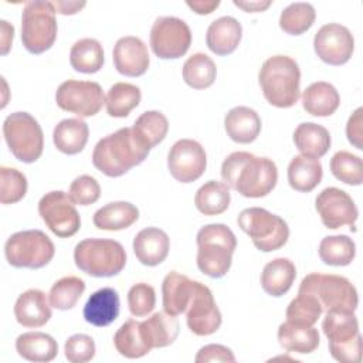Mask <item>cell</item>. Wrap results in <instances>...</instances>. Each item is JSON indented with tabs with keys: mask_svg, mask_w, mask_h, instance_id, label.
I'll return each instance as SVG.
<instances>
[{
	"mask_svg": "<svg viewBox=\"0 0 363 363\" xmlns=\"http://www.w3.org/2000/svg\"><path fill=\"white\" fill-rule=\"evenodd\" d=\"M55 11L60 13V14H64V16H68V14H75L78 13L82 7H85V1H61V0H55V1H51Z\"/></svg>",
	"mask_w": 363,
	"mask_h": 363,
	"instance_id": "obj_52",
	"label": "cell"
},
{
	"mask_svg": "<svg viewBox=\"0 0 363 363\" xmlns=\"http://www.w3.org/2000/svg\"><path fill=\"white\" fill-rule=\"evenodd\" d=\"M84 318L88 323L104 328L116 320L119 315V295L116 289L105 286L95 291L84 305Z\"/></svg>",
	"mask_w": 363,
	"mask_h": 363,
	"instance_id": "obj_24",
	"label": "cell"
},
{
	"mask_svg": "<svg viewBox=\"0 0 363 363\" xmlns=\"http://www.w3.org/2000/svg\"><path fill=\"white\" fill-rule=\"evenodd\" d=\"M113 345L119 354L128 359H139L152 350L142 336L140 322L135 319L126 320L116 330L113 336Z\"/></svg>",
	"mask_w": 363,
	"mask_h": 363,
	"instance_id": "obj_40",
	"label": "cell"
},
{
	"mask_svg": "<svg viewBox=\"0 0 363 363\" xmlns=\"http://www.w3.org/2000/svg\"><path fill=\"white\" fill-rule=\"evenodd\" d=\"M298 294L313 296L323 311L354 312L359 303L354 285L347 278L333 274L312 272L306 275L299 285Z\"/></svg>",
	"mask_w": 363,
	"mask_h": 363,
	"instance_id": "obj_6",
	"label": "cell"
},
{
	"mask_svg": "<svg viewBox=\"0 0 363 363\" xmlns=\"http://www.w3.org/2000/svg\"><path fill=\"white\" fill-rule=\"evenodd\" d=\"M258 81L264 98L277 108H291L299 99L301 69L288 55H272L265 60Z\"/></svg>",
	"mask_w": 363,
	"mask_h": 363,
	"instance_id": "obj_3",
	"label": "cell"
},
{
	"mask_svg": "<svg viewBox=\"0 0 363 363\" xmlns=\"http://www.w3.org/2000/svg\"><path fill=\"white\" fill-rule=\"evenodd\" d=\"M55 9L51 1L33 0L24 4L21 13V41L31 54L50 50L57 38Z\"/></svg>",
	"mask_w": 363,
	"mask_h": 363,
	"instance_id": "obj_8",
	"label": "cell"
},
{
	"mask_svg": "<svg viewBox=\"0 0 363 363\" xmlns=\"http://www.w3.org/2000/svg\"><path fill=\"white\" fill-rule=\"evenodd\" d=\"M69 199L79 206H89L95 203L101 196V186L95 177L82 174L74 179L68 190Z\"/></svg>",
	"mask_w": 363,
	"mask_h": 363,
	"instance_id": "obj_48",
	"label": "cell"
},
{
	"mask_svg": "<svg viewBox=\"0 0 363 363\" xmlns=\"http://www.w3.org/2000/svg\"><path fill=\"white\" fill-rule=\"evenodd\" d=\"M51 315L50 299L40 289H27L14 303L16 320L24 328L44 326Z\"/></svg>",
	"mask_w": 363,
	"mask_h": 363,
	"instance_id": "obj_22",
	"label": "cell"
},
{
	"mask_svg": "<svg viewBox=\"0 0 363 363\" xmlns=\"http://www.w3.org/2000/svg\"><path fill=\"white\" fill-rule=\"evenodd\" d=\"M170 174L180 183H191L201 177L207 167L204 147L193 139H179L167 153Z\"/></svg>",
	"mask_w": 363,
	"mask_h": 363,
	"instance_id": "obj_15",
	"label": "cell"
},
{
	"mask_svg": "<svg viewBox=\"0 0 363 363\" xmlns=\"http://www.w3.org/2000/svg\"><path fill=\"white\" fill-rule=\"evenodd\" d=\"M191 44V31L187 23L179 17H157L150 28V47L162 60L183 57Z\"/></svg>",
	"mask_w": 363,
	"mask_h": 363,
	"instance_id": "obj_12",
	"label": "cell"
},
{
	"mask_svg": "<svg viewBox=\"0 0 363 363\" xmlns=\"http://www.w3.org/2000/svg\"><path fill=\"white\" fill-rule=\"evenodd\" d=\"M294 143L302 155L319 159L329 150L332 139L325 126L315 122H303L294 130Z\"/></svg>",
	"mask_w": 363,
	"mask_h": 363,
	"instance_id": "obj_32",
	"label": "cell"
},
{
	"mask_svg": "<svg viewBox=\"0 0 363 363\" xmlns=\"http://www.w3.org/2000/svg\"><path fill=\"white\" fill-rule=\"evenodd\" d=\"M186 4L197 14H210L220 6V1H186Z\"/></svg>",
	"mask_w": 363,
	"mask_h": 363,
	"instance_id": "obj_54",
	"label": "cell"
},
{
	"mask_svg": "<svg viewBox=\"0 0 363 363\" xmlns=\"http://www.w3.org/2000/svg\"><path fill=\"white\" fill-rule=\"evenodd\" d=\"M316 18V11L311 3L295 1L288 4L279 16V27L291 35H301L308 31Z\"/></svg>",
	"mask_w": 363,
	"mask_h": 363,
	"instance_id": "obj_41",
	"label": "cell"
},
{
	"mask_svg": "<svg viewBox=\"0 0 363 363\" xmlns=\"http://www.w3.org/2000/svg\"><path fill=\"white\" fill-rule=\"evenodd\" d=\"M38 214L45 225L60 238L72 237L81 227V217L75 203L61 190L45 193L40 199Z\"/></svg>",
	"mask_w": 363,
	"mask_h": 363,
	"instance_id": "obj_14",
	"label": "cell"
},
{
	"mask_svg": "<svg viewBox=\"0 0 363 363\" xmlns=\"http://www.w3.org/2000/svg\"><path fill=\"white\" fill-rule=\"evenodd\" d=\"M169 250V235L157 227H146L133 238V252L138 261L146 267H156L163 262Z\"/></svg>",
	"mask_w": 363,
	"mask_h": 363,
	"instance_id": "obj_21",
	"label": "cell"
},
{
	"mask_svg": "<svg viewBox=\"0 0 363 363\" xmlns=\"http://www.w3.org/2000/svg\"><path fill=\"white\" fill-rule=\"evenodd\" d=\"M132 128L146 146L152 149L166 138L169 121L159 111H146L135 121Z\"/></svg>",
	"mask_w": 363,
	"mask_h": 363,
	"instance_id": "obj_42",
	"label": "cell"
},
{
	"mask_svg": "<svg viewBox=\"0 0 363 363\" xmlns=\"http://www.w3.org/2000/svg\"><path fill=\"white\" fill-rule=\"evenodd\" d=\"M238 227L251 238L254 247L262 252H271L284 247L289 238V228L284 218L261 208H244L237 218Z\"/></svg>",
	"mask_w": 363,
	"mask_h": 363,
	"instance_id": "obj_9",
	"label": "cell"
},
{
	"mask_svg": "<svg viewBox=\"0 0 363 363\" xmlns=\"http://www.w3.org/2000/svg\"><path fill=\"white\" fill-rule=\"evenodd\" d=\"M278 340L285 350L305 354L318 349L320 337L318 329L313 326H299L284 322L278 328Z\"/></svg>",
	"mask_w": 363,
	"mask_h": 363,
	"instance_id": "obj_34",
	"label": "cell"
},
{
	"mask_svg": "<svg viewBox=\"0 0 363 363\" xmlns=\"http://www.w3.org/2000/svg\"><path fill=\"white\" fill-rule=\"evenodd\" d=\"M197 285L199 281H193L187 275H183L180 272L170 271L162 282V298L164 312L173 316L184 313L194 295Z\"/></svg>",
	"mask_w": 363,
	"mask_h": 363,
	"instance_id": "obj_20",
	"label": "cell"
},
{
	"mask_svg": "<svg viewBox=\"0 0 363 363\" xmlns=\"http://www.w3.org/2000/svg\"><path fill=\"white\" fill-rule=\"evenodd\" d=\"M55 101L62 111L89 118L101 111L105 96L98 82L67 79L57 88Z\"/></svg>",
	"mask_w": 363,
	"mask_h": 363,
	"instance_id": "obj_13",
	"label": "cell"
},
{
	"mask_svg": "<svg viewBox=\"0 0 363 363\" xmlns=\"http://www.w3.org/2000/svg\"><path fill=\"white\" fill-rule=\"evenodd\" d=\"M89 136L88 125L78 118H68L58 122L52 132L55 147L65 155H77L84 150Z\"/></svg>",
	"mask_w": 363,
	"mask_h": 363,
	"instance_id": "obj_29",
	"label": "cell"
},
{
	"mask_svg": "<svg viewBox=\"0 0 363 363\" xmlns=\"http://www.w3.org/2000/svg\"><path fill=\"white\" fill-rule=\"evenodd\" d=\"M230 189L227 184L208 180L206 182L194 196L196 208L204 216H217L224 213L230 206Z\"/></svg>",
	"mask_w": 363,
	"mask_h": 363,
	"instance_id": "obj_36",
	"label": "cell"
},
{
	"mask_svg": "<svg viewBox=\"0 0 363 363\" xmlns=\"http://www.w3.org/2000/svg\"><path fill=\"white\" fill-rule=\"evenodd\" d=\"M1 24V54L6 55L11 47V41H13V37H14V27L11 24H9V21L6 20H1L0 21Z\"/></svg>",
	"mask_w": 363,
	"mask_h": 363,
	"instance_id": "obj_53",
	"label": "cell"
},
{
	"mask_svg": "<svg viewBox=\"0 0 363 363\" xmlns=\"http://www.w3.org/2000/svg\"><path fill=\"white\" fill-rule=\"evenodd\" d=\"M71 67L84 74L98 72L104 65V50L95 38H81L69 50Z\"/></svg>",
	"mask_w": 363,
	"mask_h": 363,
	"instance_id": "obj_35",
	"label": "cell"
},
{
	"mask_svg": "<svg viewBox=\"0 0 363 363\" xmlns=\"http://www.w3.org/2000/svg\"><path fill=\"white\" fill-rule=\"evenodd\" d=\"M140 98L139 86L129 82H116L108 89L105 98L106 112L113 118H126L139 105Z\"/></svg>",
	"mask_w": 363,
	"mask_h": 363,
	"instance_id": "obj_37",
	"label": "cell"
},
{
	"mask_svg": "<svg viewBox=\"0 0 363 363\" xmlns=\"http://www.w3.org/2000/svg\"><path fill=\"white\" fill-rule=\"evenodd\" d=\"M65 357L71 363H85L95 356V342L91 336L77 333L69 336L64 345Z\"/></svg>",
	"mask_w": 363,
	"mask_h": 363,
	"instance_id": "obj_49",
	"label": "cell"
},
{
	"mask_svg": "<svg viewBox=\"0 0 363 363\" xmlns=\"http://www.w3.org/2000/svg\"><path fill=\"white\" fill-rule=\"evenodd\" d=\"M156 305L155 288L146 282H139L130 286L128 292V306L133 316L142 318L153 311Z\"/></svg>",
	"mask_w": 363,
	"mask_h": 363,
	"instance_id": "obj_47",
	"label": "cell"
},
{
	"mask_svg": "<svg viewBox=\"0 0 363 363\" xmlns=\"http://www.w3.org/2000/svg\"><path fill=\"white\" fill-rule=\"evenodd\" d=\"M116 71L126 77L143 75L150 64L146 44L135 35L121 37L112 52Z\"/></svg>",
	"mask_w": 363,
	"mask_h": 363,
	"instance_id": "obj_19",
	"label": "cell"
},
{
	"mask_svg": "<svg viewBox=\"0 0 363 363\" xmlns=\"http://www.w3.org/2000/svg\"><path fill=\"white\" fill-rule=\"evenodd\" d=\"M296 277L295 264L288 258H275L265 264L261 272V286L271 296L285 295Z\"/></svg>",
	"mask_w": 363,
	"mask_h": 363,
	"instance_id": "obj_28",
	"label": "cell"
},
{
	"mask_svg": "<svg viewBox=\"0 0 363 363\" xmlns=\"http://www.w3.org/2000/svg\"><path fill=\"white\" fill-rule=\"evenodd\" d=\"M322 312V306L313 296L298 294V296L289 302L285 316L286 322L289 323L299 326H313L320 318Z\"/></svg>",
	"mask_w": 363,
	"mask_h": 363,
	"instance_id": "obj_45",
	"label": "cell"
},
{
	"mask_svg": "<svg viewBox=\"0 0 363 363\" xmlns=\"http://www.w3.org/2000/svg\"><path fill=\"white\" fill-rule=\"evenodd\" d=\"M318 252L326 265L345 267L354 259L356 244L350 237L345 234L329 235L322 238Z\"/></svg>",
	"mask_w": 363,
	"mask_h": 363,
	"instance_id": "obj_38",
	"label": "cell"
},
{
	"mask_svg": "<svg viewBox=\"0 0 363 363\" xmlns=\"http://www.w3.org/2000/svg\"><path fill=\"white\" fill-rule=\"evenodd\" d=\"M3 136L10 152L23 163H33L43 155V129L28 112L10 113L3 122Z\"/></svg>",
	"mask_w": 363,
	"mask_h": 363,
	"instance_id": "obj_10",
	"label": "cell"
},
{
	"mask_svg": "<svg viewBox=\"0 0 363 363\" xmlns=\"http://www.w3.org/2000/svg\"><path fill=\"white\" fill-rule=\"evenodd\" d=\"M197 267L210 278H223L230 267L237 248V238L230 227L221 223L201 227L196 237Z\"/></svg>",
	"mask_w": 363,
	"mask_h": 363,
	"instance_id": "obj_4",
	"label": "cell"
},
{
	"mask_svg": "<svg viewBox=\"0 0 363 363\" xmlns=\"http://www.w3.org/2000/svg\"><path fill=\"white\" fill-rule=\"evenodd\" d=\"M224 128L231 140L237 143H251L261 132V118L252 108L235 106L224 118Z\"/></svg>",
	"mask_w": 363,
	"mask_h": 363,
	"instance_id": "obj_25",
	"label": "cell"
},
{
	"mask_svg": "<svg viewBox=\"0 0 363 363\" xmlns=\"http://www.w3.org/2000/svg\"><path fill=\"white\" fill-rule=\"evenodd\" d=\"M224 184L244 197L258 199L269 194L278 182L277 164L250 152H233L221 164Z\"/></svg>",
	"mask_w": 363,
	"mask_h": 363,
	"instance_id": "obj_1",
	"label": "cell"
},
{
	"mask_svg": "<svg viewBox=\"0 0 363 363\" xmlns=\"http://www.w3.org/2000/svg\"><path fill=\"white\" fill-rule=\"evenodd\" d=\"M54 254L52 241L41 230L17 231L4 244L6 259L14 268H43L52 259Z\"/></svg>",
	"mask_w": 363,
	"mask_h": 363,
	"instance_id": "obj_11",
	"label": "cell"
},
{
	"mask_svg": "<svg viewBox=\"0 0 363 363\" xmlns=\"http://www.w3.org/2000/svg\"><path fill=\"white\" fill-rule=\"evenodd\" d=\"M196 363H210V362H235V356L231 352V349H228L224 345H217V343H211V345H206L203 346L196 357H194Z\"/></svg>",
	"mask_w": 363,
	"mask_h": 363,
	"instance_id": "obj_50",
	"label": "cell"
},
{
	"mask_svg": "<svg viewBox=\"0 0 363 363\" xmlns=\"http://www.w3.org/2000/svg\"><path fill=\"white\" fill-rule=\"evenodd\" d=\"M0 201L1 204H14L27 193L26 176L14 167H0Z\"/></svg>",
	"mask_w": 363,
	"mask_h": 363,
	"instance_id": "obj_46",
	"label": "cell"
},
{
	"mask_svg": "<svg viewBox=\"0 0 363 363\" xmlns=\"http://www.w3.org/2000/svg\"><path fill=\"white\" fill-rule=\"evenodd\" d=\"M347 140L359 150L363 149V108H357L346 125Z\"/></svg>",
	"mask_w": 363,
	"mask_h": 363,
	"instance_id": "obj_51",
	"label": "cell"
},
{
	"mask_svg": "<svg viewBox=\"0 0 363 363\" xmlns=\"http://www.w3.org/2000/svg\"><path fill=\"white\" fill-rule=\"evenodd\" d=\"M322 330L328 337L332 357L340 363H359L362 336L354 312L326 311Z\"/></svg>",
	"mask_w": 363,
	"mask_h": 363,
	"instance_id": "obj_7",
	"label": "cell"
},
{
	"mask_svg": "<svg viewBox=\"0 0 363 363\" xmlns=\"http://www.w3.org/2000/svg\"><path fill=\"white\" fill-rule=\"evenodd\" d=\"M139 218V210L128 201H112L95 211L92 221L99 230L118 231L130 227Z\"/></svg>",
	"mask_w": 363,
	"mask_h": 363,
	"instance_id": "obj_31",
	"label": "cell"
},
{
	"mask_svg": "<svg viewBox=\"0 0 363 363\" xmlns=\"http://www.w3.org/2000/svg\"><path fill=\"white\" fill-rule=\"evenodd\" d=\"M241 35V23L231 16H223L216 18L208 26L206 33V44L214 54L228 55L238 47Z\"/></svg>",
	"mask_w": 363,
	"mask_h": 363,
	"instance_id": "obj_23",
	"label": "cell"
},
{
	"mask_svg": "<svg viewBox=\"0 0 363 363\" xmlns=\"http://www.w3.org/2000/svg\"><path fill=\"white\" fill-rule=\"evenodd\" d=\"M179 320L166 312H156L140 322V332L150 349L172 345L179 335Z\"/></svg>",
	"mask_w": 363,
	"mask_h": 363,
	"instance_id": "obj_26",
	"label": "cell"
},
{
	"mask_svg": "<svg viewBox=\"0 0 363 363\" xmlns=\"http://www.w3.org/2000/svg\"><path fill=\"white\" fill-rule=\"evenodd\" d=\"M85 291V282L74 275L62 277L50 289L48 299L52 308L68 311L77 305Z\"/></svg>",
	"mask_w": 363,
	"mask_h": 363,
	"instance_id": "obj_43",
	"label": "cell"
},
{
	"mask_svg": "<svg viewBox=\"0 0 363 363\" xmlns=\"http://www.w3.org/2000/svg\"><path fill=\"white\" fill-rule=\"evenodd\" d=\"M16 350L28 362H51L58 353V343L48 333L26 332L16 339Z\"/></svg>",
	"mask_w": 363,
	"mask_h": 363,
	"instance_id": "obj_33",
	"label": "cell"
},
{
	"mask_svg": "<svg viewBox=\"0 0 363 363\" xmlns=\"http://www.w3.org/2000/svg\"><path fill=\"white\" fill-rule=\"evenodd\" d=\"M217 75L214 61L204 52H196L183 64V79L194 89H204L213 85Z\"/></svg>",
	"mask_w": 363,
	"mask_h": 363,
	"instance_id": "obj_39",
	"label": "cell"
},
{
	"mask_svg": "<svg viewBox=\"0 0 363 363\" xmlns=\"http://www.w3.org/2000/svg\"><path fill=\"white\" fill-rule=\"evenodd\" d=\"M75 265L95 278L118 275L126 265V252L119 241L109 238H85L75 245Z\"/></svg>",
	"mask_w": 363,
	"mask_h": 363,
	"instance_id": "obj_5",
	"label": "cell"
},
{
	"mask_svg": "<svg viewBox=\"0 0 363 363\" xmlns=\"http://www.w3.org/2000/svg\"><path fill=\"white\" fill-rule=\"evenodd\" d=\"M316 55L329 65L346 64L354 50V38L346 26L329 23L322 26L313 37Z\"/></svg>",
	"mask_w": 363,
	"mask_h": 363,
	"instance_id": "obj_16",
	"label": "cell"
},
{
	"mask_svg": "<svg viewBox=\"0 0 363 363\" xmlns=\"http://www.w3.org/2000/svg\"><path fill=\"white\" fill-rule=\"evenodd\" d=\"M149 152L133 128H121L98 140L92 152V163L105 176L119 177L140 164Z\"/></svg>",
	"mask_w": 363,
	"mask_h": 363,
	"instance_id": "obj_2",
	"label": "cell"
},
{
	"mask_svg": "<svg viewBox=\"0 0 363 363\" xmlns=\"http://www.w3.org/2000/svg\"><path fill=\"white\" fill-rule=\"evenodd\" d=\"M189 329L197 336H208L218 330L223 318L208 286L199 282L186 309Z\"/></svg>",
	"mask_w": 363,
	"mask_h": 363,
	"instance_id": "obj_18",
	"label": "cell"
},
{
	"mask_svg": "<svg viewBox=\"0 0 363 363\" xmlns=\"http://www.w3.org/2000/svg\"><path fill=\"white\" fill-rule=\"evenodd\" d=\"M315 208L326 228L336 230L343 225L354 227L359 210L353 199L337 187L323 189L315 200Z\"/></svg>",
	"mask_w": 363,
	"mask_h": 363,
	"instance_id": "obj_17",
	"label": "cell"
},
{
	"mask_svg": "<svg viewBox=\"0 0 363 363\" xmlns=\"http://www.w3.org/2000/svg\"><path fill=\"white\" fill-rule=\"evenodd\" d=\"M237 7L248 11V13H255V11H264L267 7L271 6V0H267V1H238V0H234L233 1Z\"/></svg>",
	"mask_w": 363,
	"mask_h": 363,
	"instance_id": "obj_55",
	"label": "cell"
},
{
	"mask_svg": "<svg viewBox=\"0 0 363 363\" xmlns=\"http://www.w3.org/2000/svg\"><path fill=\"white\" fill-rule=\"evenodd\" d=\"M332 174L350 186H360L363 183V162L359 156L347 152L339 150L330 159Z\"/></svg>",
	"mask_w": 363,
	"mask_h": 363,
	"instance_id": "obj_44",
	"label": "cell"
},
{
	"mask_svg": "<svg viewBox=\"0 0 363 363\" xmlns=\"http://www.w3.org/2000/svg\"><path fill=\"white\" fill-rule=\"evenodd\" d=\"M322 176V164L316 157L298 155L288 164V183L296 191H312L320 183Z\"/></svg>",
	"mask_w": 363,
	"mask_h": 363,
	"instance_id": "obj_30",
	"label": "cell"
},
{
	"mask_svg": "<svg viewBox=\"0 0 363 363\" xmlns=\"http://www.w3.org/2000/svg\"><path fill=\"white\" fill-rule=\"evenodd\" d=\"M340 105L337 89L325 81H318L306 86L302 94V106L312 116H330Z\"/></svg>",
	"mask_w": 363,
	"mask_h": 363,
	"instance_id": "obj_27",
	"label": "cell"
}]
</instances>
